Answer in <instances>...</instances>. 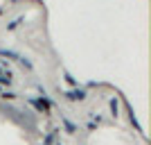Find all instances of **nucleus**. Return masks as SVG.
Returning a JSON list of instances; mask_svg holds the SVG:
<instances>
[{"label": "nucleus", "mask_w": 151, "mask_h": 145, "mask_svg": "<svg viewBox=\"0 0 151 145\" xmlns=\"http://www.w3.org/2000/svg\"><path fill=\"white\" fill-rule=\"evenodd\" d=\"M32 104H36V109H43V111H47L52 102H50V100H45V98H38V100H32Z\"/></svg>", "instance_id": "obj_1"}]
</instances>
